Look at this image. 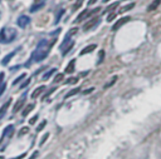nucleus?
Wrapping results in <instances>:
<instances>
[{"mask_svg":"<svg viewBox=\"0 0 161 159\" xmlns=\"http://www.w3.org/2000/svg\"><path fill=\"white\" fill-rule=\"evenodd\" d=\"M5 90H6V83H3V84L0 85V95H1Z\"/></svg>","mask_w":161,"mask_h":159,"instance_id":"nucleus-30","label":"nucleus"},{"mask_svg":"<svg viewBox=\"0 0 161 159\" xmlns=\"http://www.w3.org/2000/svg\"><path fill=\"white\" fill-rule=\"evenodd\" d=\"M116 80H117V76H113V78H112V81H109L108 84H106L104 88H109V86H112V85L116 83Z\"/></svg>","mask_w":161,"mask_h":159,"instance_id":"nucleus-27","label":"nucleus"},{"mask_svg":"<svg viewBox=\"0 0 161 159\" xmlns=\"http://www.w3.org/2000/svg\"><path fill=\"white\" fill-rule=\"evenodd\" d=\"M94 90V88H88V89H86L84 91H83V94H89V93H92Z\"/></svg>","mask_w":161,"mask_h":159,"instance_id":"nucleus-35","label":"nucleus"},{"mask_svg":"<svg viewBox=\"0 0 161 159\" xmlns=\"http://www.w3.org/2000/svg\"><path fill=\"white\" fill-rule=\"evenodd\" d=\"M29 83H30V79H28L26 81H24V83H23V84L20 85V89H24L25 86H28V85H29Z\"/></svg>","mask_w":161,"mask_h":159,"instance_id":"nucleus-31","label":"nucleus"},{"mask_svg":"<svg viewBox=\"0 0 161 159\" xmlns=\"http://www.w3.org/2000/svg\"><path fill=\"white\" fill-rule=\"evenodd\" d=\"M161 4V0H153L150 5H148V8H147V11H153V10H156L157 8H158V5Z\"/></svg>","mask_w":161,"mask_h":159,"instance_id":"nucleus-11","label":"nucleus"},{"mask_svg":"<svg viewBox=\"0 0 161 159\" xmlns=\"http://www.w3.org/2000/svg\"><path fill=\"white\" fill-rule=\"evenodd\" d=\"M74 66H75V60L72 59L70 63H69V64L67 65V68H65V73H68V74L73 73V71H74Z\"/></svg>","mask_w":161,"mask_h":159,"instance_id":"nucleus-13","label":"nucleus"},{"mask_svg":"<svg viewBox=\"0 0 161 159\" xmlns=\"http://www.w3.org/2000/svg\"><path fill=\"white\" fill-rule=\"evenodd\" d=\"M78 81V79L77 78H69L67 81H65V84H75Z\"/></svg>","mask_w":161,"mask_h":159,"instance_id":"nucleus-26","label":"nucleus"},{"mask_svg":"<svg viewBox=\"0 0 161 159\" xmlns=\"http://www.w3.org/2000/svg\"><path fill=\"white\" fill-rule=\"evenodd\" d=\"M45 125H47V121H45V120H43V121H42V123H40V124L36 126V131H40V130H42V129H43Z\"/></svg>","mask_w":161,"mask_h":159,"instance_id":"nucleus-25","label":"nucleus"},{"mask_svg":"<svg viewBox=\"0 0 161 159\" xmlns=\"http://www.w3.org/2000/svg\"><path fill=\"white\" fill-rule=\"evenodd\" d=\"M118 6V3H113V4H111L109 6H107V11H112L113 9H116Z\"/></svg>","mask_w":161,"mask_h":159,"instance_id":"nucleus-23","label":"nucleus"},{"mask_svg":"<svg viewBox=\"0 0 161 159\" xmlns=\"http://www.w3.org/2000/svg\"><path fill=\"white\" fill-rule=\"evenodd\" d=\"M25 76H26V74H21V75H19V76H18V78H16L14 81H13V85H15V84H19V83H20V81H21V80L25 78Z\"/></svg>","mask_w":161,"mask_h":159,"instance_id":"nucleus-20","label":"nucleus"},{"mask_svg":"<svg viewBox=\"0 0 161 159\" xmlns=\"http://www.w3.org/2000/svg\"><path fill=\"white\" fill-rule=\"evenodd\" d=\"M114 16H116V14H113V13H112V14H109V15H108V18H107V21H109V23H111V20H112V19H114Z\"/></svg>","mask_w":161,"mask_h":159,"instance_id":"nucleus-34","label":"nucleus"},{"mask_svg":"<svg viewBox=\"0 0 161 159\" xmlns=\"http://www.w3.org/2000/svg\"><path fill=\"white\" fill-rule=\"evenodd\" d=\"M36 156H38V151H35V153H34V154H33V155H31V156H30L29 159H35Z\"/></svg>","mask_w":161,"mask_h":159,"instance_id":"nucleus-38","label":"nucleus"},{"mask_svg":"<svg viewBox=\"0 0 161 159\" xmlns=\"http://www.w3.org/2000/svg\"><path fill=\"white\" fill-rule=\"evenodd\" d=\"M13 133H14V125H8L5 129H4V131H3V138H5V136H11L13 135Z\"/></svg>","mask_w":161,"mask_h":159,"instance_id":"nucleus-8","label":"nucleus"},{"mask_svg":"<svg viewBox=\"0 0 161 159\" xmlns=\"http://www.w3.org/2000/svg\"><path fill=\"white\" fill-rule=\"evenodd\" d=\"M128 20H131V18L130 16H125V18H121L119 20H117L114 24H113V26H112V31H117L121 26H123Z\"/></svg>","mask_w":161,"mask_h":159,"instance_id":"nucleus-4","label":"nucleus"},{"mask_svg":"<svg viewBox=\"0 0 161 159\" xmlns=\"http://www.w3.org/2000/svg\"><path fill=\"white\" fill-rule=\"evenodd\" d=\"M18 35V31L13 28H3L0 31V43L3 44H9L11 43Z\"/></svg>","mask_w":161,"mask_h":159,"instance_id":"nucleus-2","label":"nucleus"},{"mask_svg":"<svg viewBox=\"0 0 161 159\" xmlns=\"http://www.w3.org/2000/svg\"><path fill=\"white\" fill-rule=\"evenodd\" d=\"M16 24H18V26H20V28H26V26L30 24V18L26 16V15H21V16L18 18Z\"/></svg>","mask_w":161,"mask_h":159,"instance_id":"nucleus-3","label":"nucleus"},{"mask_svg":"<svg viewBox=\"0 0 161 159\" xmlns=\"http://www.w3.org/2000/svg\"><path fill=\"white\" fill-rule=\"evenodd\" d=\"M36 119H38V115H34V116H33V118L29 120V124H34V123L36 121Z\"/></svg>","mask_w":161,"mask_h":159,"instance_id":"nucleus-33","label":"nucleus"},{"mask_svg":"<svg viewBox=\"0 0 161 159\" xmlns=\"http://www.w3.org/2000/svg\"><path fill=\"white\" fill-rule=\"evenodd\" d=\"M55 70H57V69H50V70H48V71L43 75V80H48V79H49V78L55 73Z\"/></svg>","mask_w":161,"mask_h":159,"instance_id":"nucleus-18","label":"nucleus"},{"mask_svg":"<svg viewBox=\"0 0 161 159\" xmlns=\"http://www.w3.org/2000/svg\"><path fill=\"white\" fill-rule=\"evenodd\" d=\"M10 103H11V99H9L1 108H0V118H3V115L5 114V111H6V109L9 108V105H10Z\"/></svg>","mask_w":161,"mask_h":159,"instance_id":"nucleus-14","label":"nucleus"},{"mask_svg":"<svg viewBox=\"0 0 161 159\" xmlns=\"http://www.w3.org/2000/svg\"><path fill=\"white\" fill-rule=\"evenodd\" d=\"M103 1H104V3H108V1H109V0H103Z\"/></svg>","mask_w":161,"mask_h":159,"instance_id":"nucleus-41","label":"nucleus"},{"mask_svg":"<svg viewBox=\"0 0 161 159\" xmlns=\"http://www.w3.org/2000/svg\"><path fill=\"white\" fill-rule=\"evenodd\" d=\"M54 91H55V88H52V89H50V90H49L48 93H45V94H44V96H43V99H45V98H48V96H49L50 94H53Z\"/></svg>","mask_w":161,"mask_h":159,"instance_id":"nucleus-29","label":"nucleus"},{"mask_svg":"<svg viewBox=\"0 0 161 159\" xmlns=\"http://www.w3.org/2000/svg\"><path fill=\"white\" fill-rule=\"evenodd\" d=\"M97 48V45L96 44H91V45H88V46H86L80 53H79V55H86V54H88V53H92L94 49Z\"/></svg>","mask_w":161,"mask_h":159,"instance_id":"nucleus-9","label":"nucleus"},{"mask_svg":"<svg viewBox=\"0 0 161 159\" xmlns=\"http://www.w3.org/2000/svg\"><path fill=\"white\" fill-rule=\"evenodd\" d=\"M28 130H29V129H28L26 126H25V128H21V131L19 133V136H21L23 134H26V133H28Z\"/></svg>","mask_w":161,"mask_h":159,"instance_id":"nucleus-32","label":"nucleus"},{"mask_svg":"<svg viewBox=\"0 0 161 159\" xmlns=\"http://www.w3.org/2000/svg\"><path fill=\"white\" fill-rule=\"evenodd\" d=\"M43 6H44V3H38V4H34V5L30 8V13H35L36 10L42 9Z\"/></svg>","mask_w":161,"mask_h":159,"instance_id":"nucleus-17","label":"nucleus"},{"mask_svg":"<svg viewBox=\"0 0 161 159\" xmlns=\"http://www.w3.org/2000/svg\"><path fill=\"white\" fill-rule=\"evenodd\" d=\"M97 3V0H89L88 1V5H93V4H96Z\"/></svg>","mask_w":161,"mask_h":159,"instance_id":"nucleus-39","label":"nucleus"},{"mask_svg":"<svg viewBox=\"0 0 161 159\" xmlns=\"http://www.w3.org/2000/svg\"><path fill=\"white\" fill-rule=\"evenodd\" d=\"M98 21H99V18H92L89 21H87L84 25H83V30L84 31H88V30H91V29H93L97 24H98Z\"/></svg>","mask_w":161,"mask_h":159,"instance_id":"nucleus-5","label":"nucleus"},{"mask_svg":"<svg viewBox=\"0 0 161 159\" xmlns=\"http://www.w3.org/2000/svg\"><path fill=\"white\" fill-rule=\"evenodd\" d=\"M63 14H64V10H63V9H60V11L57 14V18H55V21H54L55 24H58V23H59V19L62 18V15H63Z\"/></svg>","mask_w":161,"mask_h":159,"instance_id":"nucleus-21","label":"nucleus"},{"mask_svg":"<svg viewBox=\"0 0 161 159\" xmlns=\"http://www.w3.org/2000/svg\"><path fill=\"white\" fill-rule=\"evenodd\" d=\"M79 88H75V89H73L72 91H68L67 94H65V98H70V96H73V95H75V94H78L79 93Z\"/></svg>","mask_w":161,"mask_h":159,"instance_id":"nucleus-19","label":"nucleus"},{"mask_svg":"<svg viewBox=\"0 0 161 159\" xmlns=\"http://www.w3.org/2000/svg\"><path fill=\"white\" fill-rule=\"evenodd\" d=\"M0 159H4V158H3V156H0Z\"/></svg>","mask_w":161,"mask_h":159,"instance_id":"nucleus-43","label":"nucleus"},{"mask_svg":"<svg viewBox=\"0 0 161 159\" xmlns=\"http://www.w3.org/2000/svg\"><path fill=\"white\" fill-rule=\"evenodd\" d=\"M25 156V154H20V155H18V156H15V158H11V159H23Z\"/></svg>","mask_w":161,"mask_h":159,"instance_id":"nucleus-37","label":"nucleus"},{"mask_svg":"<svg viewBox=\"0 0 161 159\" xmlns=\"http://www.w3.org/2000/svg\"><path fill=\"white\" fill-rule=\"evenodd\" d=\"M135 6V3H130V4H127V5H125V6H122L121 9H119V13H126V11H128V10H131L132 8Z\"/></svg>","mask_w":161,"mask_h":159,"instance_id":"nucleus-15","label":"nucleus"},{"mask_svg":"<svg viewBox=\"0 0 161 159\" xmlns=\"http://www.w3.org/2000/svg\"><path fill=\"white\" fill-rule=\"evenodd\" d=\"M0 1H1V0H0Z\"/></svg>","mask_w":161,"mask_h":159,"instance_id":"nucleus-44","label":"nucleus"},{"mask_svg":"<svg viewBox=\"0 0 161 159\" xmlns=\"http://www.w3.org/2000/svg\"><path fill=\"white\" fill-rule=\"evenodd\" d=\"M98 56H99V60L97 61V64H101V63L103 61V58H104V51H103V50H101V51H99V54H98Z\"/></svg>","mask_w":161,"mask_h":159,"instance_id":"nucleus-24","label":"nucleus"},{"mask_svg":"<svg viewBox=\"0 0 161 159\" xmlns=\"http://www.w3.org/2000/svg\"><path fill=\"white\" fill-rule=\"evenodd\" d=\"M18 50H20V48H18L16 50H14V51L9 53L8 55H5V56H4V59L1 60V65H8V64H9V61H10L11 59H13V56H14V55H15V54L18 53Z\"/></svg>","mask_w":161,"mask_h":159,"instance_id":"nucleus-7","label":"nucleus"},{"mask_svg":"<svg viewBox=\"0 0 161 159\" xmlns=\"http://www.w3.org/2000/svg\"><path fill=\"white\" fill-rule=\"evenodd\" d=\"M25 99H26V93H24V94L18 99V101L15 103V105H14V108H13V111H14V113L19 111V110L23 108V105H24V103H25Z\"/></svg>","mask_w":161,"mask_h":159,"instance_id":"nucleus-6","label":"nucleus"},{"mask_svg":"<svg viewBox=\"0 0 161 159\" xmlns=\"http://www.w3.org/2000/svg\"><path fill=\"white\" fill-rule=\"evenodd\" d=\"M88 14H89V11H88V10H83V11L77 16L75 23H79V21H82V20H84L86 18H88Z\"/></svg>","mask_w":161,"mask_h":159,"instance_id":"nucleus-12","label":"nucleus"},{"mask_svg":"<svg viewBox=\"0 0 161 159\" xmlns=\"http://www.w3.org/2000/svg\"><path fill=\"white\" fill-rule=\"evenodd\" d=\"M49 46H50V45L48 44V41H47L45 39L40 40V41L38 43V45H36L35 50L31 53V58L29 59L30 61L26 64V66H29L33 61L39 63V61H42L43 59H45V58H47V55H48V53H49Z\"/></svg>","mask_w":161,"mask_h":159,"instance_id":"nucleus-1","label":"nucleus"},{"mask_svg":"<svg viewBox=\"0 0 161 159\" xmlns=\"http://www.w3.org/2000/svg\"><path fill=\"white\" fill-rule=\"evenodd\" d=\"M33 109H34V104H33V103H31V104H28V105H26V108L23 110V116H26V115H28Z\"/></svg>","mask_w":161,"mask_h":159,"instance_id":"nucleus-16","label":"nucleus"},{"mask_svg":"<svg viewBox=\"0 0 161 159\" xmlns=\"http://www.w3.org/2000/svg\"><path fill=\"white\" fill-rule=\"evenodd\" d=\"M48 136H49V134H48V133H45V134L43 135V138H42V140H40V143H39V145H43V144L45 143V140L48 139Z\"/></svg>","mask_w":161,"mask_h":159,"instance_id":"nucleus-28","label":"nucleus"},{"mask_svg":"<svg viewBox=\"0 0 161 159\" xmlns=\"http://www.w3.org/2000/svg\"><path fill=\"white\" fill-rule=\"evenodd\" d=\"M44 90H45V86H44V85H40V86H38V88H36V89H35V90L31 93V98H33V99L38 98V96H39V95H40V94H42Z\"/></svg>","mask_w":161,"mask_h":159,"instance_id":"nucleus-10","label":"nucleus"},{"mask_svg":"<svg viewBox=\"0 0 161 159\" xmlns=\"http://www.w3.org/2000/svg\"><path fill=\"white\" fill-rule=\"evenodd\" d=\"M4 78H5V74H4V73H0V85L3 84V80H4Z\"/></svg>","mask_w":161,"mask_h":159,"instance_id":"nucleus-36","label":"nucleus"},{"mask_svg":"<svg viewBox=\"0 0 161 159\" xmlns=\"http://www.w3.org/2000/svg\"><path fill=\"white\" fill-rule=\"evenodd\" d=\"M35 1H40V0H35ZM42 1H43V3H44V0H42Z\"/></svg>","mask_w":161,"mask_h":159,"instance_id":"nucleus-42","label":"nucleus"},{"mask_svg":"<svg viewBox=\"0 0 161 159\" xmlns=\"http://www.w3.org/2000/svg\"><path fill=\"white\" fill-rule=\"evenodd\" d=\"M20 68V65H16V66H11L10 68V70H16V69H19Z\"/></svg>","mask_w":161,"mask_h":159,"instance_id":"nucleus-40","label":"nucleus"},{"mask_svg":"<svg viewBox=\"0 0 161 159\" xmlns=\"http://www.w3.org/2000/svg\"><path fill=\"white\" fill-rule=\"evenodd\" d=\"M63 80V74H57L55 76H54V83H59V81H62Z\"/></svg>","mask_w":161,"mask_h":159,"instance_id":"nucleus-22","label":"nucleus"}]
</instances>
